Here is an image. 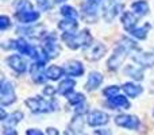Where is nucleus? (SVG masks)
<instances>
[{
  "mask_svg": "<svg viewBox=\"0 0 154 135\" xmlns=\"http://www.w3.org/2000/svg\"><path fill=\"white\" fill-rule=\"evenodd\" d=\"M62 39L65 41V43L70 49H80L81 46H89L91 42H92V37H91L89 31H87V30L79 32V34H68V32H64Z\"/></svg>",
  "mask_w": 154,
  "mask_h": 135,
  "instance_id": "f257e3e1",
  "label": "nucleus"
},
{
  "mask_svg": "<svg viewBox=\"0 0 154 135\" xmlns=\"http://www.w3.org/2000/svg\"><path fill=\"white\" fill-rule=\"evenodd\" d=\"M58 27L62 30L64 32H68V34H75V31L77 30V22L75 19H65V20H61L58 23Z\"/></svg>",
  "mask_w": 154,
  "mask_h": 135,
  "instance_id": "aec40b11",
  "label": "nucleus"
},
{
  "mask_svg": "<svg viewBox=\"0 0 154 135\" xmlns=\"http://www.w3.org/2000/svg\"><path fill=\"white\" fill-rule=\"evenodd\" d=\"M18 31L19 32L22 31L23 34H26L27 37H30V38H41L43 35L45 29H43L42 26H35V27H32V29H23V30L18 29Z\"/></svg>",
  "mask_w": 154,
  "mask_h": 135,
  "instance_id": "393cba45",
  "label": "nucleus"
},
{
  "mask_svg": "<svg viewBox=\"0 0 154 135\" xmlns=\"http://www.w3.org/2000/svg\"><path fill=\"white\" fill-rule=\"evenodd\" d=\"M122 8H123L122 2H119V0H108L107 5L104 7V19L107 22H111Z\"/></svg>",
  "mask_w": 154,
  "mask_h": 135,
  "instance_id": "6e6552de",
  "label": "nucleus"
},
{
  "mask_svg": "<svg viewBox=\"0 0 154 135\" xmlns=\"http://www.w3.org/2000/svg\"><path fill=\"white\" fill-rule=\"evenodd\" d=\"M96 134H97V135H111V133H109L108 130H106V131H103V130H97V131H96Z\"/></svg>",
  "mask_w": 154,
  "mask_h": 135,
  "instance_id": "ea45409f",
  "label": "nucleus"
},
{
  "mask_svg": "<svg viewBox=\"0 0 154 135\" xmlns=\"http://www.w3.org/2000/svg\"><path fill=\"white\" fill-rule=\"evenodd\" d=\"M65 73L70 74V76H81L84 73V68H82L81 62L79 61H69L66 64V66L64 68Z\"/></svg>",
  "mask_w": 154,
  "mask_h": 135,
  "instance_id": "a211bd4d",
  "label": "nucleus"
},
{
  "mask_svg": "<svg viewBox=\"0 0 154 135\" xmlns=\"http://www.w3.org/2000/svg\"><path fill=\"white\" fill-rule=\"evenodd\" d=\"M64 73L65 70L60 66H50L46 70V76H48L49 80H58Z\"/></svg>",
  "mask_w": 154,
  "mask_h": 135,
  "instance_id": "a878e982",
  "label": "nucleus"
},
{
  "mask_svg": "<svg viewBox=\"0 0 154 135\" xmlns=\"http://www.w3.org/2000/svg\"><path fill=\"white\" fill-rule=\"evenodd\" d=\"M68 100H69L70 104H73V106L76 107V106H79L80 103L85 101V99L81 93H73V95H68Z\"/></svg>",
  "mask_w": 154,
  "mask_h": 135,
  "instance_id": "c756f323",
  "label": "nucleus"
},
{
  "mask_svg": "<svg viewBox=\"0 0 154 135\" xmlns=\"http://www.w3.org/2000/svg\"><path fill=\"white\" fill-rule=\"evenodd\" d=\"M8 26H11V20L8 16H2L0 18V30H5Z\"/></svg>",
  "mask_w": 154,
  "mask_h": 135,
  "instance_id": "473e14b6",
  "label": "nucleus"
},
{
  "mask_svg": "<svg viewBox=\"0 0 154 135\" xmlns=\"http://www.w3.org/2000/svg\"><path fill=\"white\" fill-rule=\"evenodd\" d=\"M62 2H65V0H56V3H62Z\"/></svg>",
  "mask_w": 154,
  "mask_h": 135,
  "instance_id": "a19ab883",
  "label": "nucleus"
},
{
  "mask_svg": "<svg viewBox=\"0 0 154 135\" xmlns=\"http://www.w3.org/2000/svg\"><path fill=\"white\" fill-rule=\"evenodd\" d=\"M48 134H49V135H58V131H57L56 128L49 127V128H48Z\"/></svg>",
  "mask_w": 154,
  "mask_h": 135,
  "instance_id": "58836bf2",
  "label": "nucleus"
},
{
  "mask_svg": "<svg viewBox=\"0 0 154 135\" xmlns=\"http://www.w3.org/2000/svg\"><path fill=\"white\" fill-rule=\"evenodd\" d=\"M133 60L139 64L143 68H149L154 65V54L152 53H138V54H134Z\"/></svg>",
  "mask_w": 154,
  "mask_h": 135,
  "instance_id": "2eb2a0df",
  "label": "nucleus"
},
{
  "mask_svg": "<svg viewBox=\"0 0 154 135\" xmlns=\"http://www.w3.org/2000/svg\"><path fill=\"white\" fill-rule=\"evenodd\" d=\"M76 87V82H75V80H65V81H62L61 84L58 85V89H57V92L60 93V95H65V96H68L70 92L73 91V88Z\"/></svg>",
  "mask_w": 154,
  "mask_h": 135,
  "instance_id": "4be33fe9",
  "label": "nucleus"
},
{
  "mask_svg": "<svg viewBox=\"0 0 154 135\" xmlns=\"http://www.w3.org/2000/svg\"><path fill=\"white\" fill-rule=\"evenodd\" d=\"M16 100L14 87L11 82L5 81L4 78L2 80V88H0V103L2 106H10Z\"/></svg>",
  "mask_w": 154,
  "mask_h": 135,
  "instance_id": "7ed1b4c3",
  "label": "nucleus"
},
{
  "mask_svg": "<svg viewBox=\"0 0 154 135\" xmlns=\"http://www.w3.org/2000/svg\"><path fill=\"white\" fill-rule=\"evenodd\" d=\"M115 123L120 127L128 128V130H137L139 127V120L134 115H119L115 119Z\"/></svg>",
  "mask_w": 154,
  "mask_h": 135,
  "instance_id": "423d86ee",
  "label": "nucleus"
},
{
  "mask_svg": "<svg viewBox=\"0 0 154 135\" xmlns=\"http://www.w3.org/2000/svg\"><path fill=\"white\" fill-rule=\"evenodd\" d=\"M122 88H123V91H125L126 95L130 96V97H137V96L142 92V88L139 87V85L131 84V82H126Z\"/></svg>",
  "mask_w": 154,
  "mask_h": 135,
  "instance_id": "b1692460",
  "label": "nucleus"
},
{
  "mask_svg": "<svg viewBox=\"0 0 154 135\" xmlns=\"http://www.w3.org/2000/svg\"><path fill=\"white\" fill-rule=\"evenodd\" d=\"M87 48L88 49L85 50V58L89 60V61L100 60L106 53V46L103 43H93V45H89Z\"/></svg>",
  "mask_w": 154,
  "mask_h": 135,
  "instance_id": "0eeeda50",
  "label": "nucleus"
},
{
  "mask_svg": "<svg viewBox=\"0 0 154 135\" xmlns=\"http://www.w3.org/2000/svg\"><path fill=\"white\" fill-rule=\"evenodd\" d=\"M23 119V114L20 111H16L14 114L8 115L4 120H3V127H14L15 124H18L20 120Z\"/></svg>",
  "mask_w": 154,
  "mask_h": 135,
  "instance_id": "412c9836",
  "label": "nucleus"
},
{
  "mask_svg": "<svg viewBox=\"0 0 154 135\" xmlns=\"http://www.w3.org/2000/svg\"><path fill=\"white\" fill-rule=\"evenodd\" d=\"M109 120L108 115L103 111H92L88 116V124L92 126V127H97V126H104L107 124Z\"/></svg>",
  "mask_w": 154,
  "mask_h": 135,
  "instance_id": "1a4fd4ad",
  "label": "nucleus"
},
{
  "mask_svg": "<svg viewBox=\"0 0 154 135\" xmlns=\"http://www.w3.org/2000/svg\"><path fill=\"white\" fill-rule=\"evenodd\" d=\"M26 104L31 112L34 114H42V112H50L56 109L54 101H48L42 97H30L26 100Z\"/></svg>",
  "mask_w": 154,
  "mask_h": 135,
  "instance_id": "f03ea898",
  "label": "nucleus"
},
{
  "mask_svg": "<svg viewBox=\"0 0 154 135\" xmlns=\"http://www.w3.org/2000/svg\"><path fill=\"white\" fill-rule=\"evenodd\" d=\"M54 93H56V91H54V88H51V87H46L45 89H43V95H48V96H53Z\"/></svg>",
  "mask_w": 154,
  "mask_h": 135,
  "instance_id": "e433bc0d",
  "label": "nucleus"
},
{
  "mask_svg": "<svg viewBox=\"0 0 154 135\" xmlns=\"http://www.w3.org/2000/svg\"><path fill=\"white\" fill-rule=\"evenodd\" d=\"M61 14L66 19H75V20H76V19L79 18V14H77V11L73 7H70V5H64V7L61 8Z\"/></svg>",
  "mask_w": 154,
  "mask_h": 135,
  "instance_id": "cd10ccee",
  "label": "nucleus"
},
{
  "mask_svg": "<svg viewBox=\"0 0 154 135\" xmlns=\"http://www.w3.org/2000/svg\"><path fill=\"white\" fill-rule=\"evenodd\" d=\"M38 5H39V8L43 10V11H46V10L50 8V3H49L48 0H39V2H38Z\"/></svg>",
  "mask_w": 154,
  "mask_h": 135,
  "instance_id": "f704fd0d",
  "label": "nucleus"
},
{
  "mask_svg": "<svg viewBox=\"0 0 154 135\" xmlns=\"http://www.w3.org/2000/svg\"><path fill=\"white\" fill-rule=\"evenodd\" d=\"M101 81H103V76H101L100 73H97V72H92V73L89 74V77H88L87 84H85V89L87 91L96 89V88H99V85L101 84Z\"/></svg>",
  "mask_w": 154,
  "mask_h": 135,
  "instance_id": "f3484780",
  "label": "nucleus"
},
{
  "mask_svg": "<svg viewBox=\"0 0 154 135\" xmlns=\"http://www.w3.org/2000/svg\"><path fill=\"white\" fill-rule=\"evenodd\" d=\"M101 2L103 0H87L84 5H82V11H84V16L88 18V16H92L95 18L96 14H97V10L100 7Z\"/></svg>",
  "mask_w": 154,
  "mask_h": 135,
  "instance_id": "4468645a",
  "label": "nucleus"
},
{
  "mask_svg": "<svg viewBox=\"0 0 154 135\" xmlns=\"http://www.w3.org/2000/svg\"><path fill=\"white\" fill-rule=\"evenodd\" d=\"M3 135H16V131L12 127H3Z\"/></svg>",
  "mask_w": 154,
  "mask_h": 135,
  "instance_id": "c9c22d12",
  "label": "nucleus"
},
{
  "mask_svg": "<svg viewBox=\"0 0 154 135\" xmlns=\"http://www.w3.org/2000/svg\"><path fill=\"white\" fill-rule=\"evenodd\" d=\"M137 22H138V18H137L133 12H126L125 15L122 16V23L127 31H131L133 29H135Z\"/></svg>",
  "mask_w": 154,
  "mask_h": 135,
  "instance_id": "6ab92c4d",
  "label": "nucleus"
},
{
  "mask_svg": "<svg viewBox=\"0 0 154 135\" xmlns=\"http://www.w3.org/2000/svg\"><path fill=\"white\" fill-rule=\"evenodd\" d=\"M27 135H43V133L37 128H31V130H27Z\"/></svg>",
  "mask_w": 154,
  "mask_h": 135,
  "instance_id": "4c0bfd02",
  "label": "nucleus"
},
{
  "mask_svg": "<svg viewBox=\"0 0 154 135\" xmlns=\"http://www.w3.org/2000/svg\"><path fill=\"white\" fill-rule=\"evenodd\" d=\"M7 62H8V65L16 72V73H24V72H26V68H27L26 61H24L20 56H18V54L8 57Z\"/></svg>",
  "mask_w": 154,
  "mask_h": 135,
  "instance_id": "9b49d317",
  "label": "nucleus"
},
{
  "mask_svg": "<svg viewBox=\"0 0 154 135\" xmlns=\"http://www.w3.org/2000/svg\"><path fill=\"white\" fill-rule=\"evenodd\" d=\"M87 112V104H85V101H82V103H80L79 106H76V114L77 115H82Z\"/></svg>",
  "mask_w": 154,
  "mask_h": 135,
  "instance_id": "72a5a7b5",
  "label": "nucleus"
},
{
  "mask_svg": "<svg viewBox=\"0 0 154 135\" xmlns=\"http://www.w3.org/2000/svg\"><path fill=\"white\" fill-rule=\"evenodd\" d=\"M42 49L45 50V53L49 56V58H53L57 57L60 54V45L57 42V38L54 35H48L43 41Z\"/></svg>",
  "mask_w": 154,
  "mask_h": 135,
  "instance_id": "39448f33",
  "label": "nucleus"
},
{
  "mask_svg": "<svg viewBox=\"0 0 154 135\" xmlns=\"http://www.w3.org/2000/svg\"><path fill=\"white\" fill-rule=\"evenodd\" d=\"M108 103L109 106L112 107L114 109L116 108H123V109H127L130 108V101L122 95H118V96H114V97H109L108 99Z\"/></svg>",
  "mask_w": 154,
  "mask_h": 135,
  "instance_id": "dca6fc26",
  "label": "nucleus"
},
{
  "mask_svg": "<svg viewBox=\"0 0 154 135\" xmlns=\"http://www.w3.org/2000/svg\"><path fill=\"white\" fill-rule=\"evenodd\" d=\"M30 73H31V77L35 82H43L46 78H48L46 72H45V64L34 62V65H31Z\"/></svg>",
  "mask_w": 154,
  "mask_h": 135,
  "instance_id": "9d476101",
  "label": "nucleus"
},
{
  "mask_svg": "<svg viewBox=\"0 0 154 135\" xmlns=\"http://www.w3.org/2000/svg\"><path fill=\"white\" fill-rule=\"evenodd\" d=\"M126 73H130V76L133 77L134 80H142L143 78V76H142V70L141 69H135V68H127L126 69Z\"/></svg>",
  "mask_w": 154,
  "mask_h": 135,
  "instance_id": "7c9ffc66",
  "label": "nucleus"
},
{
  "mask_svg": "<svg viewBox=\"0 0 154 135\" xmlns=\"http://www.w3.org/2000/svg\"><path fill=\"white\" fill-rule=\"evenodd\" d=\"M119 87H115V85H111V87H108V88H106L104 89V95L107 96V99H109V97H114V96H118L119 95Z\"/></svg>",
  "mask_w": 154,
  "mask_h": 135,
  "instance_id": "2f4dec72",
  "label": "nucleus"
},
{
  "mask_svg": "<svg viewBox=\"0 0 154 135\" xmlns=\"http://www.w3.org/2000/svg\"><path fill=\"white\" fill-rule=\"evenodd\" d=\"M126 56H127V49H126L125 46L119 45V48L115 49L114 54L109 57L108 62H107L108 68H109V69H116V68H119L120 65H122V62L125 61Z\"/></svg>",
  "mask_w": 154,
  "mask_h": 135,
  "instance_id": "20e7f679",
  "label": "nucleus"
},
{
  "mask_svg": "<svg viewBox=\"0 0 154 135\" xmlns=\"http://www.w3.org/2000/svg\"><path fill=\"white\" fill-rule=\"evenodd\" d=\"M15 10H16V12H19V11H27V10H34L32 8V5L30 4L27 0H16V3H15Z\"/></svg>",
  "mask_w": 154,
  "mask_h": 135,
  "instance_id": "c85d7f7f",
  "label": "nucleus"
},
{
  "mask_svg": "<svg viewBox=\"0 0 154 135\" xmlns=\"http://www.w3.org/2000/svg\"><path fill=\"white\" fill-rule=\"evenodd\" d=\"M131 8H133V11L138 16H143V15H146V14L149 12V4H147L145 0H139V2L133 3Z\"/></svg>",
  "mask_w": 154,
  "mask_h": 135,
  "instance_id": "5701e85b",
  "label": "nucleus"
},
{
  "mask_svg": "<svg viewBox=\"0 0 154 135\" xmlns=\"http://www.w3.org/2000/svg\"><path fill=\"white\" fill-rule=\"evenodd\" d=\"M11 48L16 49L19 53L27 54V56H30V57H32V54H34V51H35V48H32L31 45H29V43H27L24 39L12 41V45H11Z\"/></svg>",
  "mask_w": 154,
  "mask_h": 135,
  "instance_id": "f8f14e48",
  "label": "nucleus"
},
{
  "mask_svg": "<svg viewBox=\"0 0 154 135\" xmlns=\"http://www.w3.org/2000/svg\"><path fill=\"white\" fill-rule=\"evenodd\" d=\"M16 18L20 23H32V22L39 19V14L34 10H27V11H19L16 12Z\"/></svg>",
  "mask_w": 154,
  "mask_h": 135,
  "instance_id": "ddd939ff",
  "label": "nucleus"
},
{
  "mask_svg": "<svg viewBox=\"0 0 154 135\" xmlns=\"http://www.w3.org/2000/svg\"><path fill=\"white\" fill-rule=\"evenodd\" d=\"M149 29H150V24L146 23L143 27H141V29H133L130 31V34L134 35L135 38H138V39H145V38H146V35H147Z\"/></svg>",
  "mask_w": 154,
  "mask_h": 135,
  "instance_id": "bb28decb",
  "label": "nucleus"
}]
</instances>
